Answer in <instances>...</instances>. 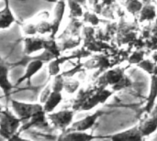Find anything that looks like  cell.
<instances>
[{"mask_svg": "<svg viewBox=\"0 0 157 141\" xmlns=\"http://www.w3.org/2000/svg\"><path fill=\"white\" fill-rule=\"evenodd\" d=\"M114 94V92L112 90H107V89H102L100 91H98L97 93V95H93L92 97L89 98V100H86L82 106L81 109L82 110H90L92 109L95 106L98 105V104H102L105 103L112 95Z\"/></svg>", "mask_w": 157, "mask_h": 141, "instance_id": "cell-9", "label": "cell"}, {"mask_svg": "<svg viewBox=\"0 0 157 141\" xmlns=\"http://www.w3.org/2000/svg\"><path fill=\"white\" fill-rule=\"evenodd\" d=\"M103 114L101 110L97 111L96 113L87 116L81 120H78L76 122H74L73 125L68 128L66 131H80V132H86L88 129H90L98 121L99 117Z\"/></svg>", "mask_w": 157, "mask_h": 141, "instance_id": "cell-6", "label": "cell"}, {"mask_svg": "<svg viewBox=\"0 0 157 141\" xmlns=\"http://www.w3.org/2000/svg\"><path fill=\"white\" fill-rule=\"evenodd\" d=\"M11 107L16 116L21 120L22 124L28 123L38 112L43 109V106L40 104H29L17 100L11 101Z\"/></svg>", "mask_w": 157, "mask_h": 141, "instance_id": "cell-3", "label": "cell"}, {"mask_svg": "<svg viewBox=\"0 0 157 141\" xmlns=\"http://www.w3.org/2000/svg\"><path fill=\"white\" fill-rule=\"evenodd\" d=\"M66 0H58L56 2L55 7H54V12H53V19L52 21V33L50 35L51 38L55 39L56 35L59 31L61 23L63 19L64 14H65V9H66Z\"/></svg>", "mask_w": 157, "mask_h": 141, "instance_id": "cell-8", "label": "cell"}, {"mask_svg": "<svg viewBox=\"0 0 157 141\" xmlns=\"http://www.w3.org/2000/svg\"><path fill=\"white\" fill-rule=\"evenodd\" d=\"M137 66L141 69H143L144 72H146L147 73H149L151 76L157 73L156 72V65H155V61H153L149 59H144V61H142L140 63L137 64Z\"/></svg>", "mask_w": 157, "mask_h": 141, "instance_id": "cell-24", "label": "cell"}, {"mask_svg": "<svg viewBox=\"0 0 157 141\" xmlns=\"http://www.w3.org/2000/svg\"><path fill=\"white\" fill-rule=\"evenodd\" d=\"M22 122L8 109H2L0 115V134L5 139L10 140L15 135L19 128H21Z\"/></svg>", "mask_w": 157, "mask_h": 141, "instance_id": "cell-1", "label": "cell"}, {"mask_svg": "<svg viewBox=\"0 0 157 141\" xmlns=\"http://www.w3.org/2000/svg\"><path fill=\"white\" fill-rule=\"evenodd\" d=\"M58 39H60V41H58V44H59V47L62 51H64L66 50L75 49V48L78 47L81 43L80 37H78L77 39H75L74 37H64V38Z\"/></svg>", "mask_w": 157, "mask_h": 141, "instance_id": "cell-18", "label": "cell"}, {"mask_svg": "<svg viewBox=\"0 0 157 141\" xmlns=\"http://www.w3.org/2000/svg\"><path fill=\"white\" fill-rule=\"evenodd\" d=\"M156 17L155 6L152 4L144 5L142 10L139 13V22L143 23L144 21H152Z\"/></svg>", "mask_w": 157, "mask_h": 141, "instance_id": "cell-17", "label": "cell"}, {"mask_svg": "<svg viewBox=\"0 0 157 141\" xmlns=\"http://www.w3.org/2000/svg\"><path fill=\"white\" fill-rule=\"evenodd\" d=\"M98 139L87 132L80 131H65L58 138L57 141H93Z\"/></svg>", "mask_w": 157, "mask_h": 141, "instance_id": "cell-11", "label": "cell"}, {"mask_svg": "<svg viewBox=\"0 0 157 141\" xmlns=\"http://www.w3.org/2000/svg\"><path fill=\"white\" fill-rule=\"evenodd\" d=\"M9 141H31L29 140V139H23V138H20V137H18L17 135H15Z\"/></svg>", "mask_w": 157, "mask_h": 141, "instance_id": "cell-31", "label": "cell"}, {"mask_svg": "<svg viewBox=\"0 0 157 141\" xmlns=\"http://www.w3.org/2000/svg\"><path fill=\"white\" fill-rule=\"evenodd\" d=\"M144 60V50H135L128 59V61L131 64H138L142 61Z\"/></svg>", "mask_w": 157, "mask_h": 141, "instance_id": "cell-27", "label": "cell"}, {"mask_svg": "<svg viewBox=\"0 0 157 141\" xmlns=\"http://www.w3.org/2000/svg\"><path fill=\"white\" fill-rule=\"evenodd\" d=\"M22 63L26 64L25 73L17 80V82L16 83V86H18L20 83H22L26 81H30L31 78L35 74H37L42 69V67L44 65L43 61H41L40 60L32 59L30 56L25 55V59H22L20 61H18V62H17L11 66H20V65H22Z\"/></svg>", "mask_w": 157, "mask_h": 141, "instance_id": "cell-5", "label": "cell"}, {"mask_svg": "<svg viewBox=\"0 0 157 141\" xmlns=\"http://www.w3.org/2000/svg\"><path fill=\"white\" fill-rule=\"evenodd\" d=\"M44 50V38L40 37H26L24 39V54L30 56L31 54Z\"/></svg>", "mask_w": 157, "mask_h": 141, "instance_id": "cell-10", "label": "cell"}, {"mask_svg": "<svg viewBox=\"0 0 157 141\" xmlns=\"http://www.w3.org/2000/svg\"><path fill=\"white\" fill-rule=\"evenodd\" d=\"M98 1H99V0H88V2H89L92 6H97V5L98 4Z\"/></svg>", "mask_w": 157, "mask_h": 141, "instance_id": "cell-33", "label": "cell"}, {"mask_svg": "<svg viewBox=\"0 0 157 141\" xmlns=\"http://www.w3.org/2000/svg\"><path fill=\"white\" fill-rule=\"evenodd\" d=\"M83 18H84V22L89 23L93 27H96L99 24V18L96 13H91V12L87 11L84 14Z\"/></svg>", "mask_w": 157, "mask_h": 141, "instance_id": "cell-29", "label": "cell"}, {"mask_svg": "<svg viewBox=\"0 0 157 141\" xmlns=\"http://www.w3.org/2000/svg\"><path fill=\"white\" fill-rule=\"evenodd\" d=\"M75 2H77L78 4H80L81 6H86V4H87V1L88 0H75Z\"/></svg>", "mask_w": 157, "mask_h": 141, "instance_id": "cell-32", "label": "cell"}, {"mask_svg": "<svg viewBox=\"0 0 157 141\" xmlns=\"http://www.w3.org/2000/svg\"><path fill=\"white\" fill-rule=\"evenodd\" d=\"M5 1V6L0 11V28L2 30L9 28L12 24L16 21L15 16L12 13V10L9 6L8 0Z\"/></svg>", "mask_w": 157, "mask_h": 141, "instance_id": "cell-12", "label": "cell"}, {"mask_svg": "<svg viewBox=\"0 0 157 141\" xmlns=\"http://www.w3.org/2000/svg\"><path fill=\"white\" fill-rule=\"evenodd\" d=\"M147 115L148 117L144 120H143L139 125V128L144 136V138L152 135L157 130V119L149 114Z\"/></svg>", "mask_w": 157, "mask_h": 141, "instance_id": "cell-15", "label": "cell"}, {"mask_svg": "<svg viewBox=\"0 0 157 141\" xmlns=\"http://www.w3.org/2000/svg\"><path fill=\"white\" fill-rule=\"evenodd\" d=\"M64 83H65V77L62 73L55 76L51 83L52 91L55 93H62V91L64 90Z\"/></svg>", "mask_w": 157, "mask_h": 141, "instance_id": "cell-23", "label": "cell"}, {"mask_svg": "<svg viewBox=\"0 0 157 141\" xmlns=\"http://www.w3.org/2000/svg\"><path fill=\"white\" fill-rule=\"evenodd\" d=\"M157 99V73L151 76V85H150V93L148 98L146 100V104L144 106V112L146 114H150L152 110L155 106V102Z\"/></svg>", "mask_w": 157, "mask_h": 141, "instance_id": "cell-13", "label": "cell"}, {"mask_svg": "<svg viewBox=\"0 0 157 141\" xmlns=\"http://www.w3.org/2000/svg\"><path fill=\"white\" fill-rule=\"evenodd\" d=\"M126 9L133 16H136L142 10L144 4L141 0H124Z\"/></svg>", "mask_w": 157, "mask_h": 141, "instance_id": "cell-21", "label": "cell"}, {"mask_svg": "<svg viewBox=\"0 0 157 141\" xmlns=\"http://www.w3.org/2000/svg\"><path fill=\"white\" fill-rule=\"evenodd\" d=\"M63 101V95L62 93H55L52 92L48 99L43 104V109L46 112V114L53 113L56 107L62 103Z\"/></svg>", "mask_w": 157, "mask_h": 141, "instance_id": "cell-16", "label": "cell"}, {"mask_svg": "<svg viewBox=\"0 0 157 141\" xmlns=\"http://www.w3.org/2000/svg\"><path fill=\"white\" fill-rule=\"evenodd\" d=\"M22 31L26 37H32L38 34L37 31V24L33 23H26L22 27Z\"/></svg>", "mask_w": 157, "mask_h": 141, "instance_id": "cell-28", "label": "cell"}, {"mask_svg": "<svg viewBox=\"0 0 157 141\" xmlns=\"http://www.w3.org/2000/svg\"><path fill=\"white\" fill-rule=\"evenodd\" d=\"M64 63L63 59H61V57H58L54 60H52V61H50L49 63V74L52 77H55L59 74H61V65Z\"/></svg>", "mask_w": 157, "mask_h": 141, "instance_id": "cell-22", "label": "cell"}, {"mask_svg": "<svg viewBox=\"0 0 157 141\" xmlns=\"http://www.w3.org/2000/svg\"><path fill=\"white\" fill-rule=\"evenodd\" d=\"M80 86V83L77 80H74V79H65V83H64V90L67 94L69 95H73L75 94L78 88Z\"/></svg>", "mask_w": 157, "mask_h": 141, "instance_id": "cell-26", "label": "cell"}, {"mask_svg": "<svg viewBox=\"0 0 157 141\" xmlns=\"http://www.w3.org/2000/svg\"><path fill=\"white\" fill-rule=\"evenodd\" d=\"M9 64L5 62L4 60H1V82H0V85H1V89L4 92L5 95H9L11 90L15 87L11 82L9 81V76H8V72H9Z\"/></svg>", "mask_w": 157, "mask_h": 141, "instance_id": "cell-14", "label": "cell"}, {"mask_svg": "<svg viewBox=\"0 0 157 141\" xmlns=\"http://www.w3.org/2000/svg\"><path fill=\"white\" fill-rule=\"evenodd\" d=\"M47 115V118L53 128L61 130L62 132H65L74 123V110H61L59 112H53Z\"/></svg>", "mask_w": 157, "mask_h": 141, "instance_id": "cell-4", "label": "cell"}, {"mask_svg": "<svg viewBox=\"0 0 157 141\" xmlns=\"http://www.w3.org/2000/svg\"><path fill=\"white\" fill-rule=\"evenodd\" d=\"M100 84L111 85V90L113 92L128 88L132 85V81L127 77L122 69L117 68L108 71L99 79Z\"/></svg>", "mask_w": 157, "mask_h": 141, "instance_id": "cell-2", "label": "cell"}, {"mask_svg": "<svg viewBox=\"0 0 157 141\" xmlns=\"http://www.w3.org/2000/svg\"><path fill=\"white\" fill-rule=\"evenodd\" d=\"M37 31L40 35H45V34H52V22H49L47 20H41L37 23Z\"/></svg>", "mask_w": 157, "mask_h": 141, "instance_id": "cell-25", "label": "cell"}, {"mask_svg": "<svg viewBox=\"0 0 157 141\" xmlns=\"http://www.w3.org/2000/svg\"><path fill=\"white\" fill-rule=\"evenodd\" d=\"M67 6L69 7V12H70V18H80L83 17L84 16V11L83 7L80 4L75 2V0H66Z\"/></svg>", "mask_w": 157, "mask_h": 141, "instance_id": "cell-20", "label": "cell"}, {"mask_svg": "<svg viewBox=\"0 0 157 141\" xmlns=\"http://www.w3.org/2000/svg\"><path fill=\"white\" fill-rule=\"evenodd\" d=\"M110 139L111 141H144V136L141 132L139 126H135L132 128L112 135Z\"/></svg>", "mask_w": 157, "mask_h": 141, "instance_id": "cell-7", "label": "cell"}, {"mask_svg": "<svg viewBox=\"0 0 157 141\" xmlns=\"http://www.w3.org/2000/svg\"><path fill=\"white\" fill-rule=\"evenodd\" d=\"M44 50H48L53 56H55V58L61 57L62 50L59 47L58 41H56V39L53 38H44Z\"/></svg>", "mask_w": 157, "mask_h": 141, "instance_id": "cell-19", "label": "cell"}, {"mask_svg": "<svg viewBox=\"0 0 157 141\" xmlns=\"http://www.w3.org/2000/svg\"><path fill=\"white\" fill-rule=\"evenodd\" d=\"M101 1H102V3L98 4V6L101 11H102V7H104L105 6H110L114 3V0H101Z\"/></svg>", "mask_w": 157, "mask_h": 141, "instance_id": "cell-30", "label": "cell"}]
</instances>
